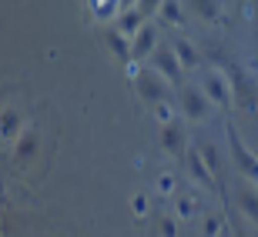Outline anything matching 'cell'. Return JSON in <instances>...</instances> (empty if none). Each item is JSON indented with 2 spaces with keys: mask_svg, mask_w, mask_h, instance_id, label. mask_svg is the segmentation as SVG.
<instances>
[{
  "mask_svg": "<svg viewBox=\"0 0 258 237\" xmlns=\"http://www.w3.org/2000/svg\"><path fill=\"white\" fill-rule=\"evenodd\" d=\"M104 40H107V47L114 50L117 57H127V54H131V44L124 40V34H121V30H107Z\"/></svg>",
  "mask_w": 258,
  "mask_h": 237,
  "instance_id": "cell-16",
  "label": "cell"
},
{
  "mask_svg": "<svg viewBox=\"0 0 258 237\" xmlns=\"http://www.w3.org/2000/svg\"><path fill=\"white\" fill-rule=\"evenodd\" d=\"M228 144H231V154H235V161H238V167H241V174H248L251 180L258 184V157L241 144V137H238V131L235 127H228Z\"/></svg>",
  "mask_w": 258,
  "mask_h": 237,
  "instance_id": "cell-6",
  "label": "cell"
},
{
  "mask_svg": "<svg viewBox=\"0 0 258 237\" xmlns=\"http://www.w3.org/2000/svg\"><path fill=\"white\" fill-rule=\"evenodd\" d=\"M161 17L164 24H171V27H184V4L181 0H161Z\"/></svg>",
  "mask_w": 258,
  "mask_h": 237,
  "instance_id": "cell-13",
  "label": "cell"
},
{
  "mask_svg": "<svg viewBox=\"0 0 258 237\" xmlns=\"http://www.w3.org/2000/svg\"><path fill=\"white\" fill-rule=\"evenodd\" d=\"M151 64H154V70H158V74H164L171 84H178V80H181V74H184L181 60H178V54H174L171 47H158L151 54Z\"/></svg>",
  "mask_w": 258,
  "mask_h": 237,
  "instance_id": "cell-5",
  "label": "cell"
},
{
  "mask_svg": "<svg viewBox=\"0 0 258 237\" xmlns=\"http://www.w3.org/2000/svg\"><path fill=\"white\" fill-rule=\"evenodd\" d=\"M17 134H20V114L14 110V107H7V110H4V137L14 141Z\"/></svg>",
  "mask_w": 258,
  "mask_h": 237,
  "instance_id": "cell-17",
  "label": "cell"
},
{
  "mask_svg": "<svg viewBox=\"0 0 258 237\" xmlns=\"http://www.w3.org/2000/svg\"><path fill=\"white\" fill-rule=\"evenodd\" d=\"M225 70H228V84H231V94H235V104L255 110V104H258V87H255V80H251V77L245 74L238 64H228Z\"/></svg>",
  "mask_w": 258,
  "mask_h": 237,
  "instance_id": "cell-1",
  "label": "cell"
},
{
  "mask_svg": "<svg viewBox=\"0 0 258 237\" xmlns=\"http://www.w3.org/2000/svg\"><path fill=\"white\" fill-rule=\"evenodd\" d=\"M174 184H178L174 174H161V177H158V190H161V194H174Z\"/></svg>",
  "mask_w": 258,
  "mask_h": 237,
  "instance_id": "cell-20",
  "label": "cell"
},
{
  "mask_svg": "<svg viewBox=\"0 0 258 237\" xmlns=\"http://www.w3.org/2000/svg\"><path fill=\"white\" fill-rule=\"evenodd\" d=\"M181 110L184 117H191V121H205L211 110V100L205 97L201 87H181Z\"/></svg>",
  "mask_w": 258,
  "mask_h": 237,
  "instance_id": "cell-4",
  "label": "cell"
},
{
  "mask_svg": "<svg viewBox=\"0 0 258 237\" xmlns=\"http://www.w3.org/2000/svg\"><path fill=\"white\" fill-rule=\"evenodd\" d=\"M218 227H221V220H218V217H208V220H205V234H208V237L218 234Z\"/></svg>",
  "mask_w": 258,
  "mask_h": 237,
  "instance_id": "cell-24",
  "label": "cell"
},
{
  "mask_svg": "<svg viewBox=\"0 0 258 237\" xmlns=\"http://www.w3.org/2000/svg\"><path fill=\"white\" fill-rule=\"evenodd\" d=\"M235 200H238V207L245 210V217L258 224V190L248 187V184H241V187L235 190Z\"/></svg>",
  "mask_w": 258,
  "mask_h": 237,
  "instance_id": "cell-10",
  "label": "cell"
},
{
  "mask_svg": "<svg viewBox=\"0 0 258 237\" xmlns=\"http://www.w3.org/2000/svg\"><path fill=\"white\" fill-rule=\"evenodd\" d=\"M201 154H205V161H208V167H211V171H218V147L205 144V147H201Z\"/></svg>",
  "mask_w": 258,
  "mask_h": 237,
  "instance_id": "cell-21",
  "label": "cell"
},
{
  "mask_svg": "<svg viewBox=\"0 0 258 237\" xmlns=\"http://www.w3.org/2000/svg\"><path fill=\"white\" fill-rule=\"evenodd\" d=\"M141 27H144V14L138 7H134V10H124V14H121V20H117V30H121V34H131V37Z\"/></svg>",
  "mask_w": 258,
  "mask_h": 237,
  "instance_id": "cell-15",
  "label": "cell"
},
{
  "mask_svg": "<svg viewBox=\"0 0 258 237\" xmlns=\"http://www.w3.org/2000/svg\"><path fill=\"white\" fill-rule=\"evenodd\" d=\"M161 144H164V151H168V154H181L184 151V131L174 121L164 124V127H161Z\"/></svg>",
  "mask_w": 258,
  "mask_h": 237,
  "instance_id": "cell-12",
  "label": "cell"
},
{
  "mask_svg": "<svg viewBox=\"0 0 258 237\" xmlns=\"http://www.w3.org/2000/svg\"><path fill=\"white\" fill-rule=\"evenodd\" d=\"M184 161H188V171H191V177H198L205 187H215V171L208 167V161H205V154H201V147L198 151H188L184 154Z\"/></svg>",
  "mask_w": 258,
  "mask_h": 237,
  "instance_id": "cell-8",
  "label": "cell"
},
{
  "mask_svg": "<svg viewBox=\"0 0 258 237\" xmlns=\"http://www.w3.org/2000/svg\"><path fill=\"white\" fill-rule=\"evenodd\" d=\"M30 154H37V131H24L20 141H17V147H14V157H17L20 164L30 161Z\"/></svg>",
  "mask_w": 258,
  "mask_h": 237,
  "instance_id": "cell-14",
  "label": "cell"
},
{
  "mask_svg": "<svg viewBox=\"0 0 258 237\" xmlns=\"http://www.w3.org/2000/svg\"><path fill=\"white\" fill-rule=\"evenodd\" d=\"M201 90H205V97H208L211 104H218V107H228L231 100H235L228 77H221L218 70H208V74L201 77Z\"/></svg>",
  "mask_w": 258,
  "mask_h": 237,
  "instance_id": "cell-3",
  "label": "cell"
},
{
  "mask_svg": "<svg viewBox=\"0 0 258 237\" xmlns=\"http://www.w3.org/2000/svg\"><path fill=\"white\" fill-rule=\"evenodd\" d=\"M154 50H158V27L154 24H144L131 37V54L134 57H151Z\"/></svg>",
  "mask_w": 258,
  "mask_h": 237,
  "instance_id": "cell-7",
  "label": "cell"
},
{
  "mask_svg": "<svg viewBox=\"0 0 258 237\" xmlns=\"http://www.w3.org/2000/svg\"><path fill=\"white\" fill-rule=\"evenodd\" d=\"M134 90L141 94L144 104H151V107H161L164 100H168V84H164L154 70H141V74H134Z\"/></svg>",
  "mask_w": 258,
  "mask_h": 237,
  "instance_id": "cell-2",
  "label": "cell"
},
{
  "mask_svg": "<svg viewBox=\"0 0 258 237\" xmlns=\"http://www.w3.org/2000/svg\"><path fill=\"white\" fill-rule=\"evenodd\" d=\"M158 227H161V237H178V220L174 217H161Z\"/></svg>",
  "mask_w": 258,
  "mask_h": 237,
  "instance_id": "cell-19",
  "label": "cell"
},
{
  "mask_svg": "<svg viewBox=\"0 0 258 237\" xmlns=\"http://www.w3.org/2000/svg\"><path fill=\"white\" fill-rule=\"evenodd\" d=\"M154 7H161V0H138V10H141L144 17H148V14H151Z\"/></svg>",
  "mask_w": 258,
  "mask_h": 237,
  "instance_id": "cell-23",
  "label": "cell"
},
{
  "mask_svg": "<svg viewBox=\"0 0 258 237\" xmlns=\"http://www.w3.org/2000/svg\"><path fill=\"white\" fill-rule=\"evenodd\" d=\"M195 207H198V200H195L191 194H184V197H178V204H174V210H178V217H181V220H191L195 214H198Z\"/></svg>",
  "mask_w": 258,
  "mask_h": 237,
  "instance_id": "cell-18",
  "label": "cell"
},
{
  "mask_svg": "<svg viewBox=\"0 0 258 237\" xmlns=\"http://www.w3.org/2000/svg\"><path fill=\"white\" fill-rule=\"evenodd\" d=\"M124 7H131V0H124Z\"/></svg>",
  "mask_w": 258,
  "mask_h": 237,
  "instance_id": "cell-25",
  "label": "cell"
},
{
  "mask_svg": "<svg viewBox=\"0 0 258 237\" xmlns=\"http://www.w3.org/2000/svg\"><path fill=\"white\" fill-rule=\"evenodd\" d=\"M171 50L178 54V60H181V67H184V70H191V67H198V64H201V54H198V47H195L191 40L178 37V40L171 44Z\"/></svg>",
  "mask_w": 258,
  "mask_h": 237,
  "instance_id": "cell-11",
  "label": "cell"
},
{
  "mask_svg": "<svg viewBox=\"0 0 258 237\" xmlns=\"http://www.w3.org/2000/svg\"><path fill=\"white\" fill-rule=\"evenodd\" d=\"M131 207H134V214H138V217H141V214H148V197H144V194H134V197H131Z\"/></svg>",
  "mask_w": 258,
  "mask_h": 237,
  "instance_id": "cell-22",
  "label": "cell"
},
{
  "mask_svg": "<svg viewBox=\"0 0 258 237\" xmlns=\"http://www.w3.org/2000/svg\"><path fill=\"white\" fill-rule=\"evenodd\" d=\"M184 7L191 10L195 17L208 20V24H218V20H221V7H218V0H184Z\"/></svg>",
  "mask_w": 258,
  "mask_h": 237,
  "instance_id": "cell-9",
  "label": "cell"
}]
</instances>
